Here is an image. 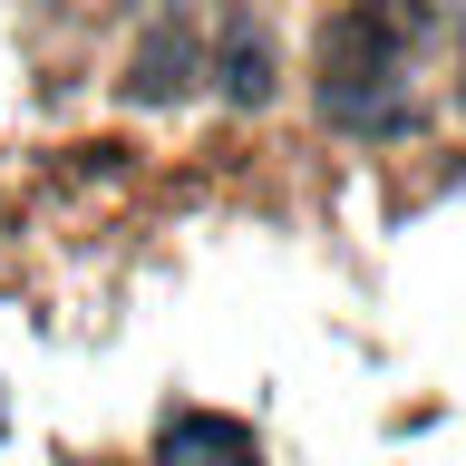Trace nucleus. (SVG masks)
Returning <instances> with one entry per match:
<instances>
[{
	"label": "nucleus",
	"instance_id": "nucleus-1",
	"mask_svg": "<svg viewBox=\"0 0 466 466\" xmlns=\"http://www.w3.org/2000/svg\"><path fill=\"white\" fill-rule=\"evenodd\" d=\"M428 29V0H350L340 20H320V116L360 137L418 127L408 107V39Z\"/></svg>",
	"mask_w": 466,
	"mask_h": 466
},
{
	"label": "nucleus",
	"instance_id": "nucleus-2",
	"mask_svg": "<svg viewBox=\"0 0 466 466\" xmlns=\"http://www.w3.org/2000/svg\"><path fill=\"white\" fill-rule=\"evenodd\" d=\"M156 466H262V447H253V428H243V418L175 408L166 437H156Z\"/></svg>",
	"mask_w": 466,
	"mask_h": 466
},
{
	"label": "nucleus",
	"instance_id": "nucleus-3",
	"mask_svg": "<svg viewBox=\"0 0 466 466\" xmlns=\"http://www.w3.org/2000/svg\"><path fill=\"white\" fill-rule=\"evenodd\" d=\"M185 87H195V29H185V20H156L137 39V58H127V97H137V107H175Z\"/></svg>",
	"mask_w": 466,
	"mask_h": 466
},
{
	"label": "nucleus",
	"instance_id": "nucleus-4",
	"mask_svg": "<svg viewBox=\"0 0 466 466\" xmlns=\"http://www.w3.org/2000/svg\"><path fill=\"white\" fill-rule=\"evenodd\" d=\"M214 78H224L233 107H262V97H272V39H262L253 20H233V29H224V58H214Z\"/></svg>",
	"mask_w": 466,
	"mask_h": 466
},
{
	"label": "nucleus",
	"instance_id": "nucleus-5",
	"mask_svg": "<svg viewBox=\"0 0 466 466\" xmlns=\"http://www.w3.org/2000/svg\"><path fill=\"white\" fill-rule=\"evenodd\" d=\"M457 107H466V87H457Z\"/></svg>",
	"mask_w": 466,
	"mask_h": 466
}]
</instances>
